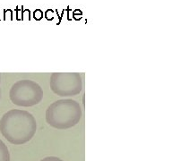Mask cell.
Returning <instances> with one entry per match:
<instances>
[{
  "label": "cell",
  "instance_id": "ba28073f",
  "mask_svg": "<svg viewBox=\"0 0 181 161\" xmlns=\"http://www.w3.org/2000/svg\"><path fill=\"white\" fill-rule=\"evenodd\" d=\"M0 79H1V76H0Z\"/></svg>",
  "mask_w": 181,
  "mask_h": 161
},
{
  "label": "cell",
  "instance_id": "5b68a950",
  "mask_svg": "<svg viewBox=\"0 0 181 161\" xmlns=\"http://www.w3.org/2000/svg\"><path fill=\"white\" fill-rule=\"evenodd\" d=\"M0 161H11L9 149L1 139H0Z\"/></svg>",
  "mask_w": 181,
  "mask_h": 161
},
{
  "label": "cell",
  "instance_id": "52a82bcc",
  "mask_svg": "<svg viewBox=\"0 0 181 161\" xmlns=\"http://www.w3.org/2000/svg\"><path fill=\"white\" fill-rule=\"evenodd\" d=\"M33 14H34V18L36 19V20H40V19L42 18V16H43V14L40 9H37L36 11H34Z\"/></svg>",
  "mask_w": 181,
  "mask_h": 161
},
{
  "label": "cell",
  "instance_id": "3957f363",
  "mask_svg": "<svg viewBox=\"0 0 181 161\" xmlns=\"http://www.w3.org/2000/svg\"><path fill=\"white\" fill-rule=\"evenodd\" d=\"M9 98L13 104L18 107H33L42 100L43 90L34 81L21 80L12 85L9 90Z\"/></svg>",
  "mask_w": 181,
  "mask_h": 161
},
{
  "label": "cell",
  "instance_id": "7a4b0ae2",
  "mask_svg": "<svg viewBox=\"0 0 181 161\" xmlns=\"http://www.w3.org/2000/svg\"><path fill=\"white\" fill-rule=\"evenodd\" d=\"M82 115V108L77 101L63 99L50 104L45 113V118L49 126L58 130H67L75 126Z\"/></svg>",
  "mask_w": 181,
  "mask_h": 161
},
{
  "label": "cell",
  "instance_id": "9c48e42d",
  "mask_svg": "<svg viewBox=\"0 0 181 161\" xmlns=\"http://www.w3.org/2000/svg\"><path fill=\"white\" fill-rule=\"evenodd\" d=\"M0 97H1V95H0Z\"/></svg>",
  "mask_w": 181,
  "mask_h": 161
},
{
  "label": "cell",
  "instance_id": "6da1fadb",
  "mask_svg": "<svg viewBox=\"0 0 181 161\" xmlns=\"http://www.w3.org/2000/svg\"><path fill=\"white\" fill-rule=\"evenodd\" d=\"M37 123L32 114L26 110L12 109L0 119V132L14 145L25 144L34 137Z\"/></svg>",
  "mask_w": 181,
  "mask_h": 161
},
{
  "label": "cell",
  "instance_id": "8992f818",
  "mask_svg": "<svg viewBox=\"0 0 181 161\" xmlns=\"http://www.w3.org/2000/svg\"><path fill=\"white\" fill-rule=\"evenodd\" d=\"M40 161H64L63 159L58 158V157H54V156H49V157H46L43 159H41Z\"/></svg>",
  "mask_w": 181,
  "mask_h": 161
},
{
  "label": "cell",
  "instance_id": "277c9868",
  "mask_svg": "<svg viewBox=\"0 0 181 161\" xmlns=\"http://www.w3.org/2000/svg\"><path fill=\"white\" fill-rule=\"evenodd\" d=\"M50 89L56 95L67 98L76 96L83 90V80L78 73H54L50 75Z\"/></svg>",
  "mask_w": 181,
  "mask_h": 161
}]
</instances>
